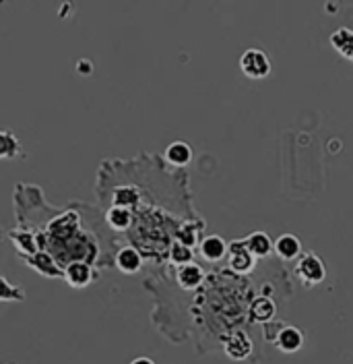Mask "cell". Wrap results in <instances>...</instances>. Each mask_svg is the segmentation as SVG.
I'll use <instances>...</instances> for the list:
<instances>
[{
    "label": "cell",
    "mask_w": 353,
    "mask_h": 364,
    "mask_svg": "<svg viewBox=\"0 0 353 364\" xmlns=\"http://www.w3.org/2000/svg\"><path fill=\"white\" fill-rule=\"evenodd\" d=\"M295 275L304 286H316L322 284L327 277V269L322 259L316 252H306L300 257V261L295 263Z\"/></svg>",
    "instance_id": "6da1fadb"
},
{
    "label": "cell",
    "mask_w": 353,
    "mask_h": 364,
    "mask_svg": "<svg viewBox=\"0 0 353 364\" xmlns=\"http://www.w3.org/2000/svg\"><path fill=\"white\" fill-rule=\"evenodd\" d=\"M240 70L254 81L266 79L271 75V58L259 48H248L240 56Z\"/></svg>",
    "instance_id": "7a4b0ae2"
},
{
    "label": "cell",
    "mask_w": 353,
    "mask_h": 364,
    "mask_svg": "<svg viewBox=\"0 0 353 364\" xmlns=\"http://www.w3.org/2000/svg\"><path fill=\"white\" fill-rule=\"evenodd\" d=\"M227 255H229V267L238 275H246L256 267V257L246 249L244 240H234L227 245Z\"/></svg>",
    "instance_id": "3957f363"
},
{
    "label": "cell",
    "mask_w": 353,
    "mask_h": 364,
    "mask_svg": "<svg viewBox=\"0 0 353 364\" xmlns=\"http://www.w3.org/2000/svg\"><path fill=\"white\" fill-rule=\"evenodd\" d=\"M223 352L232 358V360H246L252 354V341L248 338V333L242 329L232 331L225 341H223Z\"/></svg>",
    "instance_id": "277c9868"
},
{
    "label": "cell",
    "mask_w": 353,
    "mask_h": 364,
    "mask_svg": "<svg viewBox=\"0 0 353 364\" xmlns=\"http://www.w3.org/2000/svg\"><path fill=\"white\" fill-rule=\"evenodd\" d=\"M95 279V269L87 261H70L65 267V282L70 288H87Z\"/></svg>",
    "instance_id": "5b68a950"
},
{
    "label": "cell",
    "mask_w": 353,
    "mask_h": 364,
    "mask_svg": "<svg viewBox=\"0 0 353 364\" xmlns=\"http://www.w3.org/2000/svg\"><path fill=\"white\" fill-rule=\"evenodd\" d=\"M275 346L281 352H286V354H293V352H298L304 346V333L298 327H293V325H286L279 331V336L275 340Z\"/></svg>",
    "instance_id": "8992f818"
},
{
    "label": "cell",
    "mask_w": 353,
    "mask_h": 364,
    "mask_svg": "<svg viewBox=\"0 0 353 364\" xmlns=\"http://www.w3.org/2000/svg\"><path fill=\"white\" fill-rule=\"evenodd\" d=\"M114 263H116V267L122 273L133 275V273H136L143 267V257H141L139 249H134V247H122L116 252Z\"/></svg>",
    "instance_id": "52a82bcc"
},
{
    "label": "cell",
    "mask_w": 353,
    "mask_h": 364,
    "mask_svg": "<svg viewBox=\"0 0 353 364\" xmlns=\"http://www.w3.org/2000/svg\"><path fill=\"white\" fill-rule=\"evenodd\" d=\"M199 249L205 261L217 263V261H221V259L227 255V242H225L221 236H215V234H213V236H207V238L200 240Z\"/></svg>",
    "instance_id": "ba28073f"
},
{
    "label": "cell",
    "mask_w": 353,
    "mask_h": 364,
    "mask_svg": "<svg viewBox=\"0 0 353 364\" xmlns=\"http://www.w3.org/2000/svg\"><path fill=\"white\" fill-rule=\"evenodd\" d=\"M176 279L178 284H180V288H184V290H197L200 284L205 282V272H202V267L197 265V263H188V265L178 267Z\"/></svg>",
    "instance_id": "9c48e42d"
},
{
    "label": "cell",
    "mask_w": 353,
    "mask_h": 364,
    "mask_svg": "<svg viewBox=\"0 0 353 364\" xmlns=\"http://www.w3.org/2000/svg\"><path fill=\"white\" fill-rule=\"evenodd\" d=\"M273 250L277 252L279 259H283V261H293V259H298V257L302 255V242H300V238L293 236V234H281V236L275 240Z\"/></svg>",
    "instance_id": "30bf717a"
},
{
    "label": "cell",
    "mask_w": 353,
    "mask_h": 364,
    "mask_svg": "<svg viewBox=\"0 0 353 364\" xmlns=\"http://www.w3.org/2000/svg\"><path fill=\"white\" fill-rule=\"evenodd\" d=\"M244 242H246V249L250 250L256 259L268 257V255L273 252V247H275V242L268 238V234L263 232V230L252 232L250 236H246V238H244Z\"/></svg>",
    "instance_id": "8fae6325"
},
{
    "label": "cell",
    "mask_w": 353,
    "mask_h": 364,
    "mask_svg": "<svg viewBox=\"0 0 353 364\" xmlns=\"http://www.w3.org/2000/svg\"><path fill=\"white\" fill-rule=\"evenodd\" d=\"M275 313H277V304L268 296H259L250 304V317H252V321H256V323H265L266 325L268 321H273Z\"/></svg>",
    "instance_id": "7c38bea8"
},
{
    "label": "cell",
    "mask_w": 353,
    "mask_h": 364,
    "mask_svg": "<svg viewBox=\"0 0 353 364\" xmlns=\"http://www.w3.org/2000/svg\"><path fill=\"white\" fill-rule=\"evenodd\" d=\"M165 159H168V164L178 166V168L188 166L190 159H192V147L188 143H184V141H174L165 149Z\"/></svg>",
    "instance_id": "4fadbf2b"
},
{
    "label": "cell",
    "mask_w": 353,
    "mask_h": 364,
    "mask_svg": "<svg viewBox=\"0 0 353 364\" xmlns=\"http://www.w3.org/2000/svg\"><path fill=\"white\" fill-rule=\"evenodd\" d=\"M331 46L349 63H353V31L347 27L337 29L331 36Z\"/></svg>",
    "instance_id": "5bb4252c"
},
{
    "label": "cell",
    "mask_w": 353,
    "mask_h": 364,
    "mask_svg": "<svg viewBox=\"0 0 353 364\" xmlns=\"http://www.w3.org/2000/svg\"><path fill=\"white\" fill-rule=\"evenodd\" d=\"M106 222L112 230H118V232H124L129 230L133 224V211L131 209H124V207H116L112 205L106 213Z\"/></svg>",
    "instance_id": "9a60e30c"
},
{
    "label": "cell",
    "mask_w": 353,
    "mask_h": 364,
    "mask_svg": "<svg viewBox=\"0 0 353 364\" xmlns=\"http://www.w3.org/2000/svg\"><path fill=\"white\" fill-rule=\"evenodd\" d=\"M19 139L9 133V131H0V159H15L19 156Z\"/></svg>",
    "instance_id": "2e32d148"
},
{
    "label": "cell",
    "mask_w": 353,
    "mask_h": 364,
    "mask_svg": "<svg viewBox=\"0 0 353 364\" xmlns=\"http://www.w3.org/2000/svg\"><path fill=\"white\" fill-rule=\"evenodd\" d=\"M112 201L116 207H124V209H131L134 205L139 203V191L134 186H120L114 191V197Z\"/></svg>",
    "instance_id": "e0dca14e"
},
{
    "label": "cell",
    "mask_w": 353,
    "mask_h": 364,
    "mask_svg": "<svg viewBox=\"0 0 353 364\" xmlns=\"http://www.w3.org/2000/svg\"><path fill=\"white\" fill-rule=\"evenodd\" d=\"M170 259H172V263L178 265V267L188 265V263H195V261H192V259H195V250L190 249V247H186V245L174 242V245L170 247Z\"/></svg>",
    "instance_id": "ac0fdd59"
},
{
    "label": "cell",
    "mask_w": 353,
    "mask_h": 364,
    "mask_svg": "<svg viewBox=\"0 0 353 364\" xmlns=\"http://www.w3.org/2000/svg\"><path fill=\"white\" fill-rule=\"evenodd\" d=\"M25 292L21 288L13 286L4 275H0V300H23Z\"/></svg>",
    "instance_id": "d6986e66"
},
{
    "label": "cell",
    "mask_w": 353,
    "mask_h": 364,
    "mask_svg": "<svg viewBox=\"0 0 353 364\" xmlns=\"http://www.w3.org/2000/svg\"><path fill=\"white\" fill-rule=\"evenodd\" d=\"M131 364H155L151 358H147V356H139V358H134Z\"/></svg>",
    "instance_id": "ffe728a7"
},
{
    "label": "cell",
    "mask_w": 353,
    "mask_h": 364,
    "mask_svg": "<svg viewBox=\"0 0 353 364\" xmlns=\"http://www.w3.org/2000/svg\"><path fill=\"white\" fill-rule=\"evenodd\" d=\"M4 364H11V363H4Z\"/></svg>",
    "instance_id": "44dd1931"
}]
</instances>
